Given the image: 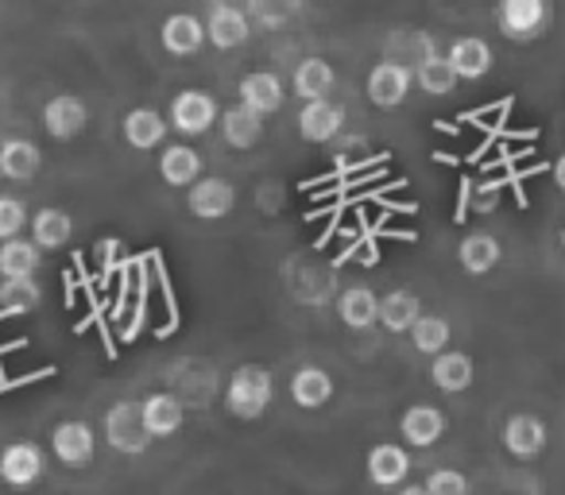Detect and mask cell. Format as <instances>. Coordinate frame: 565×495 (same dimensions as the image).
Listing matches in <instances>:
<instances>
[{"instance_id": "cell-17", "label": "cell", "mask_w": 565, "mask_h": 495, "mask_svg": "<svg viewBox=\"0 0 565 495\" xmlns=\"http://www.w3.org/2000/svg\"><path fill=\"white\" fill-rule=\"evenodd\" d=\"M430 379H434V387H438V391H446V395L469 391L472 379H477V364H472L469 353H454V348H449V353L434 356Z\"/></svg>"}, {"instance_id": "cell-26", "label": "cell", "mask_w": 565, "mask_h": 495, "mask_svg": "<svg viewBox=\"0 0 565 495\" xmlns=\"http://www.w3.org/2000/svg\"><path fill=\"white\" fill-rule=\"evenodd\" d=\"M423 318V302L411 291H392L380 299V325L392 333H411Z\"/></svg>"}, {"instance_id": "cell-3", "label": "cell", "mask_w": 565, "mask_h": 495, "mask_svg": "<svg viewBox=\"0 0 565 495\" xmlns=\"http://www.w3.org/2000/svg\"><path fill=\"white\" fill-rule=\"evenodd\" d=\"M105 441L117 453H132V456L151 445L148 430H143L140 402H113L109 415H105Z\"/></svg>"}, {"instance_id": "cell-40", "label": "cell", "mask_w": 565, "mask_h": 495, "mask_svg": "<svg viewBox=\"0 0 565 495\" xmlns=\"http://www.w3.org/2000/svg\"><path fill=\"white\" fill-rule=\"evenodd\" d=\"M562 248H565V233H562Z\"/></svg>"}, {"instance_id": "cell-11", "label": "cell", "mask_w": 565, "mask_h": 495, "mask_svg": "<svg viewBox=\"0 0 565 495\" xmlns=\"http://www.w3.org/2000/svg\"><path fill=\"white\" fill-rule=\"evenodd\" d=\"M140 415H143V430H148L151 441H163V438H174V433L182 430V422H186V410H182V402L174 399V395L159 391V395H148V399H140Z\"/></svg>"}, {"instance_id": "cell-35", "label": "cell", "mask_w": 565, "mask_h": 495, "mask_svg": "<svg viewBox=\"0 0 565 495\" xmlns=\"http://www.w3.org/2000/svg\"><path fill=\"white\" fill-rule=\"evenodd\" d=\"M423 487H426V495H469V480H465L457 469L430 472V480H426Z\"/></svg>"}, {"instance_id": "cell-39", "label": "cell", "mask_w": 565, "mask_h": 495, "mask_svg": "<svg viewBox=\"0 0 565 495\" xmlns=\"http://www.w3.org/2000/svg\"><path fill=\"white\" fill-rule=\"evenodd\" d=\"M403 495H426V487H423V484H415V487H403Z\"/></svg>"}, {"instance_id": "cell-28", "label": "cell", "mask_w": 565, "mask_h": 495, "mask_svg": "<svg viewBox=\"0 0 565 495\" xmlns=\"http://www.w3.org/2000/svg\"><path fill=\"white\" fill-rule=\"evenodd\" d=\"M338 314L349 330H372V325L380 322V299L369 287H349L338 299Z\"/></svg>"}, {"instance_id": "cell-4", "label": "cell", "mask_w": 565, "mask_h": 495, "mask_svg": "<svg viewBox=\"0 0 565 495\" xmlns=\"http://www.w3.org/2000/svg\"><path fill=\"white\" fill-rule=\"evenodd\" d=\"M51 449H55L58 464H66V469H86L97 453V438L89 430V422L71 418V422H58L51 430Z\"/></svg>"}, {"instance_id": "cell-18", "label": "cell", "mask_w": 565, "mask_h": 495, "mask_svg": "<svg viewBox=\"0 0 565 495\" xmlns=\"http://www.w3.org/2000/svg\"><path fill=\"white\" fill-rule=\"evenodd\" d=\"M333 82H338V74H333V66L326 63V58H302V63L295 66L291 86H295V94H299L302 101L315 105V101H330Z\"/></svg>"}, {"instance_id": "cell-38", "label": "cell", "mask_w": 565, "mask_h": 495, "mask_svg": "<svg viewBox=\"0 0 565 495\" xmlns=\"http://www.w3.org/2000/svg\"><path fill=\"white\" fill-rule=\"evenodd\" d=\"M554 179H557V186H562V190H565V155H562V159H557V166H554Z\"/></svg>"}, {"instance_id": "cell-15", "label": "cell", "mask_w": 565, "mask_h": 495, "mask_svg": "<svg viewBox=\"0 0 565 495\" xmlns=\"http://www.w3.org/2000/svg\"><path fill=\"white\" fill-rule=\"evenodd\" d=\"M399 433H403V441H407V445L430 449L434 441H441V433H446V415H441L438 407H423V402H418V407L403 410Z\"/></svg>"}, {"instance_id": "cell-23", "label": "cell", "mask_w": 565, "mask_h": 495, "mask_svg": "<svg viewBox=\"0 0 565 495\" xmlns=\"http://www.w3.org/2000/svg\"><path fill=\"white\" fill-rule=\"evenodd\" d=\"M43 166V151L32 140H4L0 143V174L12 182L35 179Z\"/></svg>"}, {"instance_id": "cell-37", "label": "cell", "mask_w": 565, "mask_h": 495, "mask_svg": "<svg viewBox=\"0 0 565 495\" xmlns=\"http://www.w3.org/2000/svg\"><path fill=\"white\" fill-rule=\"evenodd\" d=\"M248 12L264 20V24H282V20L291 17L295 9H287V4H275V9H271V4H259V0H256V4H248Z\"/></svg>"}, {"instance_id": "cell-10", "label": "cell", "mask_w": 565, "mask_h": 495, "mask_svg": "<svg viewBox=\"0 0 565 495\" xmlns=\"http://www.w3.org/2000/svg\"><path fill=\"white\" fill-rule=\"evenodd\" d=\"M248 35H252L248 12L236 9V4H213L210 17H205V40H210L217 51L241 47Z\"/></svg>"}, {"instance_id": "cell-16", "label": "cell", "mask_w": 565, "mask_h": 495, "mask_svg": "<svg viewBox=\"0 0 565 495\" xmlns=\"http://www.w3.org/2000/svg\"><path fill=\"white\" fill-rule=\"evenodd\" d=\"M345 125V109L338 101H315V105H302V117H299V136L307 143H330L333 136L341 132Z\"/></svg>"}, {"instance_id": "cell-27", "label": "cell", "mask_w": 565, "mask_h": 495, "mask_svg": "<svg viewBox=\"0 0 565 495\" xmlns=\"http://www.w3.org/2000/svg\"><path fill=\"white\" fill-rule=\"evenodd\" d=\"M43 263V252L32 240H9L0 244V276L4 283H17V279H35Z\"/></svg>"}, {"instance_id": "cell-31", "label": "cell", "mask_w": 565, "mask_h": 495, "mask_svg": "<svg viewBox=\"0 0 565 495\" xmlns=\"http://www.w3.org/2000/svg\"><path fill=\"white\" fill-rule=\"evenodd\" d=\"M415 82H418V89L423 94H430V97H446V94H454L457 89V74H454V66H449V58L446 55H423L418 58V66H415Z\"/></svg>"}, {"instance_id": "cell-32", "label": "cell", "mask_w": 565, "mask_h": 495, "mask_svg": "<svg viewBox=\"0 0 565 495\" xmlns=\"http://www.w3.org/2000/svg\"><path fill=\"white\" fill-rule=\"evenodd\" d=\"M449 337H454L449 322H446V318H434V314H423L415 330H411V341H415V348H418V353H426V356L449 353Z\"/></svg>"}, {"instance_id": "cell-1", "label": "cell", "mask_w": 565, "mask_h": 495, "mask_svg": "<svg viewBox=\"0 0 565 495\" xmlns=\"http://www.w3.org/2000/svg\"><path fill=\"white\" fill-rule=\"evenodd\" d=\"M271 395H275V379L264 364H241V368L228 376L225 387V407L233 418L241 422H256L267 407H271Z\"/></svg>"}, {"instance_id": "cell-29", "label": "cell", "mask_w": 565, "mask_h": 495, "mask_svg": "<svg viewBox=\"0 0 565 495\" xmlns=\"http://www.w3.org/2000/svg\"><path fill=\"white\" fill-rule=\"evenodd\" d=\"M125 140L132 143L136 151H151V148H159V143H163V136H167V120L159 117L156 109H132L125 117Z\"/></svg>"}, {"instance_id": "cell-21", "label": "cell", "mask_w": 565, "mask_h": 495, "mask_svg": "<svg viewBox=\"0 0 565 495\" xmlns=\"http://www.w3.org/2000/svg\"><path fill=\"white\" fill-rule=\"evenodd\" d=\"M411 472V456L403 445H392V441H384V445H376L369 453V480L376 487H395L403 484Z\"/></svg>"}, {"instance_id": "cell-24", "label": "cell", "mask_w": 565, "mask_h": 495, "mask_svg": "<svg viewBox=\"0 0 565 495\" xmlns=\"http://www.w3.org/2000/svg\"><path fill=\"white\" fill-rule=\"evenodd\" d=\"M457 260H461V268L469 271V276H488V271L503 260V248L492 233H472V236H465L461 248H457Z\"/></svg>"}, {"instance_id": "cell-33", "label": "cell", "mask_w": 565, "mask_h": 495, "mask_svg": "<svg viewBox=\"0 0 565 495\" xmlns=\"http://www.w3.org/2000/svg\"><path fill=\"white\" fill-rule=\"evenodd\" d=\"M43 302V291L35 279H17V283H0V306L4 314H32Z\"/></svg>"}, {"instance_id": "cell-8", "label": "cell", "mask_w": 565, "mask_h": 495, "mask_svg": "<svg viewBox=\"0 0 565 495\" xmlns=\"http://www.w3.org/2000/svg\"><path fill=\"white\" fill-rule=\"evenodd\" d=\"M89 125V105L74 94H58L43 105V128H47L55 140H74Z\"/></svg>"}, {"instance_id": "cell-12", "label": "cell", "mask_w": 565, "mask_h": 495, "mask_svg": "<svg viewBox=\"0 0 565 495\" xmlns=\"http://www.w3.org/2000/svg\"><path fill=\"white\" fill-rule=\"evenodd\" d=\"M282 101H287V94H282L279 74H271V71L244 74V82H241V105L244 109H252L256 117H271V112L282 109Z\"/></svg>"}, {"instance_id": "cell-30", "label": "cell", "mask_w": 565, "mask_h": 495, "mask_svg": "<svg viewBox=\"0 0 565 495\" xmlns=\"http://www.w3.org/2000/svg\"><path fill=\"white\" fill-rule=\"evenodd\" d=\"M221 132H225V140L233 143V148L248 151L259 143V136H264V117H256L252 109H244V105H233V109L221 112Z\"/></svg>"}, {"instance_id": "cell-20", "label": "cell", "mask_w": 565, "mask_h": 495, "mask_svg": "<svg viewBox=\"0 0 565 495\" xmlns=\"http://www.w3.org/2000/svg\"><path fill=\"white\" fill-rule=\"evenodd\" d=\"M291 399L299 402L302 410H322L326 402L333 399V379L326 368L318 364H302L291 376Z\"/></svg>"}, {"instance_id": "cell-2", "label": "cell", "mask_w": 565, "mask_h": 495, "mask_svg": "<svg viewBox=\"0 0 565 495\" xmlns=\"http://www.w3.org/2000/svg\"><path fill=\"white\" fill-rule=\"evenodd\" d=\"M495 24L508 40L515 43H531L546 32L550 24V4L546 0H503L495 9Z\"/></svg>"}, {"instance_id": "cell-9", "label": "cell", "mask_w": 565, "mask_h": 495, "mask_svg": "<svg viewBox=\"0 0 565 495\" xmlns=\"http://www.w3.org/2000/svg\"><path fill=\"white\" fill-rule=\"evenodd\" d=\"M186 205H190V213H194V217L221 220V217H228V213H233L236 190H233V182H228V179L210 174V179H202V182H194V186H190Z\"/></svg>"}, {"instance_id": "cell-25", "label": "cell", "mask_w": 565, "mask_h": 495, "mask_svg": "<svg viewBox=\"0 0 565 495\" xmlns=\"http://www.w3.org/2000/svg\"><path fill=\"white\" fill-rule=\"evenodd\" d=\"M74 236V220L66 209H55V205H47V209H40L32 217V244L35 248H66Z\"/></svg>"}, {"instance_id": "cell-19", "label": "cell", "mask_w": 565, "mask_h": 495, "mask_svg": "<svg viewBox=\"0 0 565 495\" xmlns=\"http://www.w3.org/2000/svg\"><path fill=\"white\" fill-rule=\"evenodd\" d=\"M449 66H454L457 78L465 82H477L484 78L488 71H492V47H488L484 40H477V35H465V40H457L454 47H449Z\"/></svg>"}, {"instance_id": "cell-6", "label": "cell", "mask_w": 565, "mask_h": 495, "mask_svg": "<svg viewBox=\"0 0 565 495\" xmlns=\"http://www.w3.org/2000/svg\"><path fill=\"white\" fill-rule=\"evenodd\" d=\"M411 86H415V71H407L403 63H376L369 74V101L380 109H399Z\"/></svg>"}, {"instance_id": "cell-22", "label": "cell", "mask_w": 565, "mask_h": 495, "mask_svg": "<svg viewBox=\"0 0 565 495\" xmlns=\"http://www.w3.org/2000/svg\"><path fill=\"white\" fill-rule=\"evenodd\" d=\"M159 174L167 186H194V182H202V155L186 143H171L159 155Z\"/></svg>"}, {"instance_id": "cell-36", "label": "cell", "mask_w": 565, "mask_h": 495, "mask_svg": "<svg viewBox=\"0 0 565 495\" xmlns=\"http://www.w3.org/2000/svg\"><path fill=\"white\" fill-rule=\"evenodd\" d=\"M120 256H125V244H120L117 236H105V240L97 244V260H102V268H105V271L117 268Z\"/></svg>"}, {"instance_id": "cell-34", "label": "cell", "mask_w": 565, "mask_h": 495, "mask_svg": "<svg viewBox=\"0 0 565 495\" xmlns=\"http://www.w3.org/2000/svg\"><path fill=\"white\" fill-rule=\"evenodd\" d=\"M28 225V209L20 197H0V244L9 240H20V233H24Z\"/></svg>"}, {"instance_id": "cell-14", "label": "cell", "mask_w": 565, "mask_h": 495, "mask_svg": "<svg viewBox=\"0 0 565 495\" xmlns=\"http://www.w3.org/2000/svg\"><path fill=\"white\" fill-rule=\"evenodd\" d=\"M503 445H508V453L519 456V461H531V456H539L542 449H546V422L534 415L508 418V426H503Z\"/></svg>"}, {"instance_id": "cell-5", "label": "cell", "mask_w": 565, "mask_h": 495, "mask_svg": "<svg viewBox=\"0 0 565 495\" xmlns=\"http://www.w3.org/2000/svg\"><path fill=\"white\" fill-rule=\"evenodd\" d=\"M217 120V101L205 89H182L171 101V128L182 136H202Z\"/></svg>"}, {"instance_id": "cell-13", "label": "cell", "mask_w": 565, "mask_h": 495, "mask_svg": "<svg viewBox=\"0 0 565 495\" xmlns=\"http://www.w3.org/2000/svg\"><path fill=\"white\" fill-rule=\"evenodd\" d=\"M159 40H163V47L171 51L174 58L198 55V51L205 47V24L198 17H190V12H174V17H167L163 28H159Z\"/></svg>"}, {"instance_id": "cell-41", "label": "cell", "mask_w": 565, "mask_h": 495, "mask_svg": "<svg viewBox=\"0 0 565 495\" xmlns=\"http://www.w3.org/2000/svg\"><path fill=\"white\" fill-rule=\"evenodd\" d=\"M0 314H4V306H0Z\"/></svg>"}, {"instance_id": "cell-7", "label": "cell", "mask_w": 565, "mask_h": 495, "mask_svg": "<svg viewBox=\"0 0 565 495\" xmlns=\"http://www.w3.org/2000/svg\"><path fill=\"white\" fill-rule=\"evenodd\" d=\"M43 476V449L32 441H12L0 449V480L9 487H32Z\"/></svg>"}]
</instances>
